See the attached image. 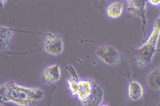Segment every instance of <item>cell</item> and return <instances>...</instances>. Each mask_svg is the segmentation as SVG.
Returning a JSON list of instances; mask_svg holds the SVG:
<instances>
[{"label":"cell","instance_id":"1","mask_svg":"<svg viewBox=\"0 0 160 106\" xmlns=\"http://www.w3.org/2000/svg\"><path fill=\"white\" fill-rule=\"evenodd\" d=\"M44 92L40 88L27 87L14 81H9L0 86L1 103H12L22 106H34L42 102Z\"/></svg>","mask_w":160,"mask_h":106},{"label":"cell","instance_id":"11","mask_svg":"<svg viewBox=\"0 0 160 106\" xmlns=\"http://www.w3.org/2000/svg\"><path fill=\"white\" fill-rule=\"evenodd\" d=\"M124 6L120 1L111 3L106 9V14L110 19L115 20L120 18L123 13Z\"/></svg>","mask_w":160,"mask_h":106},{"label":"cell","instance_id":"17","mask_svg":"<svg viewBox=\"0 0 160 106\" xmlns=\"http://www.w3.org/2000/svg\"><path fill=\"white\" fill-rule=\"evenodd\" d=\"M104 1H106V0H104Z\"/></svg>","mask_w":160,"mask_h":106},{"label":"cell","instance_id":"7","mask_svg":"<svg viewBox=\"0 0 160 106\" xmlns=\"http://www.w3.org/2000/svg\"><path fill=\"white\" fill-rule=\"evenodd\" d=\"M105 92L98 83L93 80V90L90 97L83 105L86 106H101L104 102Z\"/></svg>","mask_w":160,"mask_h":106},{"label":"cell","instance_id":"13","mask_svg":"<svg viewBox=\"0 0 160 106\" xmlns=\"http://www.w3.org/2000/svg\"><path fill=\"white\" fill-rule=\"evenodd\" d=\"M67 83L71 95L72 97H76L78 81H75L71 77L67 80Z\"/></svg>","mask_w":160,"mask_h":106},{"label":"cell","instance_id":"16","mask_svg":"<svg viewBox=\"0 0 160 106\" xmlns=\"http://www.w3.org/2000/svg\"><path fill=\"white\" fill-rule=\"evenodd\" d=\"M0 1H1V6L2 7H3L4 5L7 3L8 0H0Z\"/></svg>","mask_w":160,"mask_h":106},{"label":"cell","instance_id":"15","mask_svg":"<svg viewBox=\"0 0 160 106\" xmlns=\"http://www.w3.org/2000/svg\"><path fill=\"white\" fill-rule=\"evenodd\" d=\"M147 1H148V4H149L151 6L155 7H160V0H147Z\"/></svg>","mask_w":160,"mask_h":106},{"label":"cell","instance_id":"12","mask_svg":"<svg viewBox=\"0 0 160 106\" xmlns=\"http://www.w3.org/2000/svg\"><path fill=\"white\" fill-rule=\"evenodd\" d=\"M146 83L149 89L153 91L160 90V67L155 68L148 74Z\"/></svg>","mask_w":160,"mask_h":106},{"label":"cell","instance_id":"4","mask_svg":"<svg viewBox=\"0 0 160 106\" xmlns=\"http://www.w3.org/2000/svg\"><path fill=\"white\" fill-rule=\"evenodd\" d=\"M43 48L48 54L55 56H60L64 52V43L59 35L48 33L45 36Z\"/></svg>","mask_w":160,"mask_h":106},{"label":"cell","instance_id":"8","mask_svg":"<svg viewBox=\"0 0 160 106\" xmlns=\"http://www.w3.org/2000/svg\"><path fill=\"white\" fill-rule=\"evenodd\" d=\"M61 76V68L58 64H55L47 67L42 74L44 81L51 85L58 82L60 80Z\"/></svg>","mask_w":160,"mask_h":106},{"label":"cell","instance_id":"3","mask_svg":"<svg viewBox=\"0 0 160 106\" xmlns=\"http://www.w3.org/2000/svg\"><path fill=\"white\" fill-rule=\"evenodd\" d=\"M95 53L97 58L102 63L111 67L118 65L121 61L120 52L112 45L100 46L96 49Z\"/></svg>","mask_w":160,"mask_h":106},{"label":"cell","instance_id":"9","mask_svg":"<svg viewBox=\"0 0 160 106\" xmlns=\"http://www.w3.org/2000/svg\"><path fill=\"white\" fill-rule=\"evenodd\" d=\"M144 90L142 84L136 80H131L128 86V96L132 101H137L143 97Z\"/></svg>","mask_w":160,"mask_h":106},{"label":"cell","instance_id":"14","mask_svg":"<svg viewBox=\"0 0 160 106\" xmlns=\"http://www.w3.org/2000/svg\"><path fill=\"white\" fill-rule=\"evenodd\" d=\"M66 69L69 72V73L72 76V78L75 81H78L80 80V78L78 77V74L77 73V71L75 70L74 67L72 65H68L66 67Z\"/></svg>","mask_w":160,"mask_h":106},{"label":"cell","instance_id":"5","mask_svg":"<svg viewBox=\"0 0 160 106\" xmlns=\"http://www.w3.org/2000/svg\"><path fill=\"white\" fill-rule=\"evenodd\" d=\"M127 4L128 10L132 15L140 20L142 29L145 33L147 25L146 9L148 4L147 0H125Z\"/></svg>","mask_w":160,"mask_h":106},{"label":"cell","instance_id":"2","mask_svg":"<svg viewBox=\"0 0 160 106\" xmlns=\"http://www.w3.org/2000/svg\"><path fill=\"white\" fill-rule=\"evenodd\" d=\"M160 38V14L157 17L148 39L137 49L135 63L139 68H145L152 62L157 52Z\"/></svg>","mask_w":160,"mask_h":106},{"label":"cell","instance_id":"6","mask_svg":"<svg viewBox=\"0 0 160 106\" xmlns=\"http://www.w3.org/2000/svg\"><path fill=\"white\" fill-rule=\"evenodd\" d=\"M93 86L92 80H80L78 81L76 97L82 105L90 97L92 92Z\"/></svg>","mask_w":160,"mask_h":106},{"label":"cell","instance_id":"10","mask_svg":"<svg viewBox=\"0 0 160 106\" xmlns=\"http://www.w3.org/2000/svg\"><path fill=\"white\" fill-rule=\"evenodd\" d=\"M13 35V30L9 27L0 26V47L1 52H6L9 48Z\"/></svg>","mask_w":160,"mask_h":106}]
</instances>
